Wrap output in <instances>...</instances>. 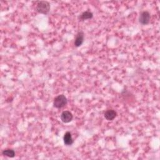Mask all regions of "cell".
I'll list each match as a JSON object with an SVG mask.
<instances>
[{"label":"cell","mask_w":160,"mask_h":160,"mask_svg":"<svg viewBox=\"0 0 160 160\" xmlns=\"http://www.w3.org/2000/svg\"><path fill=\"white\" fill-rule=\"evenodd\" d=\"M36 11L40 14H47L50 10V4L48 1H38L36 4Z\"/></svg>","instance_id":"1"},{"label":"cell","mask_w":160,"mask_h":160,"mask_svg":"<svg viewBox=\"0 0 160 160\" xmlns=\"http://www.w3.org/2000/svg\"><path fill=\"white\" fill-rule=\"evenodd\" d=\"M68 104V99L63 94H59L54 98L53 101V106L54 108L60 109L66 106Z\"/></svg>","instance_id":"2"},{"label":"cell","mask_w":160,"mask_h":160,"mask_svg":"<svg viewBox=\"0 0 160 160\" xmlns=\"http://www.w3.org/2000/svg\"><path fill=\"white\" fill-rule=\"evenodd\" d=\"M151 19V16L150 14L148 11H142L139 18V22L142 24V25H146L149 24Z\"/></svg>","instance_id":"3"},{"label":"cell","mask_w":160,"mask_h":160,"mask_svg":"<svg viewBox=\"0 0 160 160\" xmlns=\"http://www.w3.org/2000/svg\"><path fill=\"white\" fill-rule=\"evenodd\" d=\"M61 120L64 123L70 122L73 119V115L69 111H64L61 114Z\"/></svg>","instance_id":"4"},{"label":"cell","mask_w":160,"mask_h":160,"mask_svg":"<svg viewBox=\"0 0 160 160\" xmlns=\"http://www.w3.org/2000/svg\"><path fill=\"white\" fill-rule=\"evenodd\" d=\"M84 32L82 31H78L76 35V38L74 42V46L77 48L81 46L84 42Z\"/></svg>","instance_id":"5"},{"label":"cell","mask_w":160,"mask_h":160,"mask_svg":"<svg viewBox=\"0 0 160 160\" xmlns=\"http://www.w3.org/2000/svg\"><path fill=\"white\" fill-rule=\"evenodd\" d=\"M117 116V112L114 109H108L104 114V118L108 121H112Z\"/></svg>","instance_id":"6"},{"label":"cell","mask_w":160,"mask_h":160,"mask_svg":"<svg viewBox=\"0 0 160 160\" xmlns=\"http://www.w3.org/2000/svg\"><path fill=\"white\" fill-rule=\"evenodd\" d=\"M63 141H64V144L66 146H71L73 144L74 140L72 139L71 133L69 131H67L64 134L63 137Z\"/></svg>","instance_id":"7"},{"label":"cell","mask_w":160,"mask_h":160,"mask_svg":"<svg viewBox=\"0 0 160 160\" xmlns=\"http://www.w3.org/2000/svg\"><path fill=\"white\" fill-rule=\"evenodd\" d=\"M93 14L90 11H86L82 12L78 17V19L79 21H84L87 19H90L92 18Z\"/></svg>","instance_id":"8"},{"label":"cell","mask_w":160,"mask_h":160,"mask_svg":"<svg viewBox=\"0 0 160 160\" xmlns=\"http://www.w3.org/2000/svg\"><path fill=\"white\" fill-rule=\"evenodd\" d=\"M2 154L9 158H14L15 156V152L12 149H6L2 151Z\"/></svg>","instance_id":"9"}]
</instances>
